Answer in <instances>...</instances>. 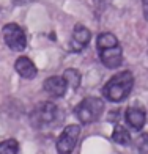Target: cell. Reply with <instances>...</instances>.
Masks as SVG:
<instances>
[{
  "label": "cell",
  "mask_w": 148,
  "mask_h": 154,
  "mask_svg": "<svg viewBox=\"0 0 148 154\" xmlns=\"http://www.w3.org/2000/svg\"><path fill=\"white\" fill-rule=\"evenodd\" d=\"M134 85V77L129 71H123L117 75H114L112 79L105 83L102 88V94L107 101L112 102H120L124 97H128L131 93Z\"/></svg>",
  "instance_id": "cell-1"
},
{
  "label": "cell",
  "mask_w": 148,
  "mask_h": 154,
  "mask_svg": "<svg viewBox=\"0 0 148 154\" xmlns=\"http://www.w3.org/2000/svg\"><path fill=\"white\" fill-rule=\"evenodd\" d=\"M102 110H104L102 99L96 96H88L74 109V113L82 124H90V123H95L101 116Z\"/></svg>",
  "instance_id": "cell-2"
},
{
  "label": "cell",
  "mask_w": 148,
  "mask_h": 154,
  "mask_svg": "<svg viewBox=\"0 0 148 154\" xmlns=\"http://www.w3.org/2000/svg\"><path fill=\"white\" fill-rule=\"evenodd\" d=\"M3 39L6 46L16 52H22L27 47V36L17 24H6L3 27Z\"/></svg>",
  "instance_id": "cell-3"
},
{
  "label": "cell",
  "mask_w": 148,
  "mask_h": 154,
  "mask_svg": "<svg viewBox=\"0 0 148 154\" xmlns=\"http://www.w3.org/2000/svg\"><path fill=\"white\" fill-rule=\"evenodd\" d=\"M80 135V128L77 124H71L61 132L57 140V151L58 154H71L77 145V140Z\"/></svg>",
  "instance_id": "cell-4"
},
{
  "label": "cell",
  "mask_w": 148,
  "mask_h": 154,
  "mask_svg": "<svg viewBox=\"0 0 148 154\" xmlns=\"http://www.w3.org/2000/svg\"><path fill=\"white\" fill-rule=\"evenodd\" d=\"M57 115V106L54 102H41L39 106L33 110L32 113V123L36 128H43V126L52 123Z\"/></svg>",
  "instance_id": "cell-5"
},
{
  "label": "cell",
  "mask_w": 148,
  "mask_h": 154,
  "mask_svg": "<svg viewBox=\"0 0 148 154\" xmlns=\"http://www.w3.org/2000/svg\"><path fill=\"white\" fill-rule=\"evenodd\" d=\"M99 57L105 68L115 69L118 66H121V63H123V49L120 44L109 47V49H102V51H99Z\"/></svg>",
  "instance_id": "cell-6"
},
{
  "label": "cell",
  "mask_w": 148,
  "mask_h": 154,
  "mask_svg": "<svg viewBox=\"0 0 148 154\" xmlns=\"http://www.w3.org/2000/svg\"><path fill=\"white\" fill-rule=\"evenodd\" d=\"M90 38H91V35H90V30L87 29V27H83L80 24L76 25L74 32H73V38H71V49L74 52L83 51V49L88 46Z\"/></svg>",
  "instance_id": "cell-7"
},
{
  "label": "cell",
  "mask_w": 148,
  "mask_h": 154,
  "mask_svg": "<svg viewBox=\"0 0 148 154\" xmlns=\"http://www.w3.org/2000/svg\"><path fill=\"white\" fill-rule=\"evenodd\" d=\"M43 87H44V91L49 93L51 96H54V97H61L63 94L66 93V88H68L65 79H63V75L61 77L60 75L49 77V79L44 80Z\"/></svg>",
  "instance_id": "cell-8"
},
{
  "label": "cell",
  "mask_w": 148,
  "mask_h": 154,
  "mask_svg": "<svg viewBox=\"0 0 148 154\" xmlns=\"http://www.w3.org/2000/svg\"><path fill=\"white\" fill-rule=\"evenodd\" d=\"M124 116H126V121H128V124L131 126L132 129L140 131V129L145 126L146 116H145V110H143L142 107H139V106H131V107H128Z\"/></svg>",
  "instance_id": "cell-9"
},
{
  "label": "cell",
  "mask_w": 148,
  "mask_h": 154,
  "mask_svg": "<svg viewBox=\"0 0 148 154\" xmlns=\"http://www.w3.org/2000/svg\"><path fill=\"white\" fill-rule=\"evenodd\" d=\"M14 68H16V71L20 77H24V79L27 80H30V79H35L38 74L36 71V66L33 65V61L30 58H27V57H19L14 63Z\"/></svg>",
  "instance_id": "cell-10"
},
{
  "label": "cell",
  "mask_w": 148,
  "mask_h": 154,
  "mask_svg": "<svg viewBox=\"0 0 148 154\" xmlns=\"http://www.w3.org/2000/svg\"><path fill=\"white\" fill-rule=\"evenodd\" d=\"M96 46H98V51H102V49H109V47L118 46V39H117L115 35H112V33H101L99 36H98Z\"/></svg>",
  "instance_id": "cell-11"
},
{
  "label": "cell",
  "mask_w": 148,
  "mask_h": 154,
  "mask_svg": "<svg viewBox=\"0 0 148 154\" xmlns=\"http://www.w3.org/2000/svg\"><path fill=\"white\" fill-rule=\"evenodd\" d=\"M112 140L117 142L118 145H128L131 142V135H129L128 129L121 128V126H117L114 132H112Z\"/></svg>",
  "instance_id": "cell-12"
},
{
  "label": "cell",
  "mask_w": 148,
  "mask_h": 154,
  "mask_svg": "<svg viewBox=\"0 0 148 154\" xmlns=\"http://www.w3.org/2000/svg\"><path fill=\"white\" fill-rule=\"evenodd\" d=\"M63 79H65L69 88H77L80 85V74L77 69H66L65 74H63Z\"/></svg>",
  "instance_id": "cell-13"
},
{
  "label": "cell",
  "mask_w": 148,
  "mask_h": 154,
  "mask_svg": "<svg viewBox=\"0 0 148 154\" xmlns=\"http://www.w3.org/2000/svg\"><path fill=\"white\" fill-rule=\"evenodd\" d=\"M17 151H19V145L13 138L0 143V154H17Z\"/></svg>",
  "instance_id": "cell-14"
},
{
  "label": "cell",
  "mask_w": 148,
  "mask_h": 154,
  "mask_svg": "<svg viewBox=\"0 0 148 154\" xmlns=\"http://www.w3.org/2000/svg\"><path fill=\"white\" fill-rule=\"evenodd\" d=\"M137 148L140 154H148V134H143L137 138Z\"/></svg>",
  "instance_id": "cell-15"
},
{
  "label": "cell",
  "mask_w": 148,
  "mask_h": 154,
  "mask_svg": "<svg viewBox=\"0 0 148 154\" xmlns=\"http://www.w3.org/2000/svg\"><path fill=\"white\" fill-rule=\"evenodd\" d=\"M142 8H143V16L148 20V0H142Z\"/></svg>",
  "instance_id": "cell-16"
}]
</instances>
